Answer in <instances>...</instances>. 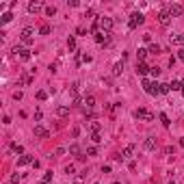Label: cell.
<instances>
[{
	"label": "cell",
	"mask_w": 184,
	"mask_h": 184,
	"mask_svg": "<svg viewBox=\"0 0 184 184\" xmlns=\"http://www.w3.org/2000/svg\"><path fill=\"white\" fill-rule=\"evenodd\" d=\"M33 35H35V30H33L30 26H26V28L22 30V41H24L26 46H30V43H33Z\"/></svg>",
	"instance_id": "cell-6"
},
{
	"label": "cell",
	"mask_w": 184,
	"mask_h": 184,
	"mask_svg": "<svg viewBox=\"0 0 184 184\" xmlns=\"http://www.w3.org/2000/svg\"><path fill=\"white\" fill-rule=\"evenodd\" d=\"M121 71H124V61H117V63L113 65V76H119Z\"/></svg>",
	"instance_id": "cell-17"
},
{
	"label": "cell",
	"mask_w": 184,
	"mask_h": 184,
	"mask_svg": "<svg viewBox=\"0 0 184 184\" xmlns=\"http://www.w3.org/2000/svg\"><path fill=\"white\" fill-rule=\"evenodd\" d=\"M180 145H182V147H184V137H182V139H180Z\"/></svg>",
	"instance_id": "cell-42"
},
{
	"label": "cell",
	"mask_w": 184,
	"mask_h": 184,
	"mask_svg": "<svg viewBox=\"0 0 184 184\" xmlns=\"http://www.w3.org/2000/svg\"><path fill=\"white\" fill-rule=\"evenodd\" d=\"M169 184H176V182H169Z\"/></svg>",
	"instance_id": "cell-44"
},
{
	"label": "cell",
	"mask_w": 184,
	"mask_h": 184,
	"mask_svg": "<svg viewBox=\"0 0 184 184\" xmlns=\"http://www.w3.org/2000/svg\"><path fill=\"white\" fill-rule=\"evenodd\" d=\"M182 93H184V89H182Z\"/></svg>",
	"instance_id": "cell-46"
},
{
	"label": "cell",
	"mask_w": 184,
	"mask_h": 184,
	"mask_svg": "<svg viewBox=\"0 0 184 184\" xmlns=\"http://www.w3.org/2000/svg\"><path fill=\"white\" fill-rule=\"evenodd\" d=\"M43 180H46V182H50V180H52V171H46V176H43Z\"/></svg>",
	"instance_id": "cell-36"
},
{
	"label": "cell",
	"mask_w": 184,
	"mask_h": 184,
	"mask_svg": "<svg viewBox=\"0 0 184 184\" xmlns=\"http://www.w3.org/2000/svg\"><path fill=\"white\" fill-rule=\"evenodd\" d=\"M87 154H89V156H96V154H98V149H96V147H89V149H87Z\"/></svg>",
	"instance_id": "cell-37"
},
{
	"label": "cell",
	"mask_w": 184,
	"mask_h": 184,
	"mask_svg": "<svg viewBox=\"0 0 184 184\" xmlns=\"http://www.w3.org/2000/svg\"><path fill=\"white\" fill-rule=\"evenodd\" d=\"M57 115H59V117H67V115H69V108H67V106H59V108H57Z\"/></svg>",
	"instance_id": "cell-20"
},
{
	"label": "cell",
	"mask_w": 184,
	"mask_h": 184,
	"mask_svg": "<svg viewBox=\"0 0 184 184\" xmlns=\"http://www.w3.org/2000/svg\"><path fill=\"white\" fill-rule=\"evenodd\" d=\"M48 134H50V132H48L43 126H35V137H39V139H46Z\"/></svg>",
	"instance_id": "cell-14"
},
{
	"label": "cell",
	"mask_w": 184,
	"mask_h": 184,
	"mask_svg": "<svg viewBox=\"0 0 184 184\" xmlns=\"http://www.w3.org/2000/svg\"><path fill=\"white\" fill-rule=\"evenodd\" d=\"M147 52H149V50H145V48H139V50H137V59H139V63H145Z\"/></svg>",
	"instance_id": "cell-16"
},
{
	"label": "cell",
	"mask_w": 184,
	"mask_h": 184,
	"mask_svg": "<svg viewBox=\"0 0 184 184\" xmlns=\"http://www.w3.org/2000/svg\"><path fill=\"white\" fill-rule=\"evenodd\" d=\"M134 117L139 121H154V113L152 110H147V108H137L134 110Z\"/></svg>",
	"instance_id": "cell-3"
},
{
	"label": "cell",
	"mask_w": 184,
	"mask_h": 184,
	"mask_svg": "<svg viewBox=\"0 0 184 184\" xmlns=\"http://www.w3.org/2000/svg\"><path fill=\"white\" fill-rule=\"evenodd\" d=\"M13 52H15V54L20 52V59H22V61H28V59H30V50H28V48H22V46H13Z\"/></svg>",
	"instance_id": "cell-7"
},
{
	"label": "cell",
	"mask_w": 184,
	"mask_h": 184,
	"mask_svg": "<svg viewBox=\"0 0 184 184\" xmlns=\"http://www.w3.org/2000/svg\"><path fill=\"white\" fill-rule=\"evenodd\" d=\"M178 57H180V61H184V50H180V52H178Z\"/></svg>",
	"instance_id": "cell-41"
},
{
	"label": "cell",
	"mask_w": 184,
	"mask_h": 184,
	"mask_svg": "<svg viewBox=\"0 0 184 184\" xmlns=\"http://www.w3.org/2000/svg\"><path fill=\"white\" fill-rule=\"evenodd\" d=\"M41 7H43L41 0H33V2H28V11H30V13H39Z\"/></svg>",
	"instance_id": "cell-9"
},
{
	"label": "cell",
	"mask_w": 184,
	"mask_h": 184,
	"mask_svg": "<svg viewBox=\"0 0 184 184\" xmlns=\"http://www.w3.org/2000/svg\"><path fill=\"white\" fill-rule=\"evenodd\" d=\"M163 9H165V11H169L171 18H180V15L184 13V7H182V4H165Z\"/></svg>",
	"instance_id": "cell-5"
},
{
	"label": "cell",
	"mask_w": 184,
	"mask_h": 184,
	"mask_svg": "<svg viewBox=\"0 0 184 184\" xmlns=\"http://www.w3.org/2000/svg\"><path fill=\"white\" fill-rule=\"evenodd\" d=\"M18 182H20V176H18V173H15L13 178H11V184H18Z\"/></svg>",
	"instance_id": "cell-39"
},
{
	"label": "cell",
	"mask_w": 184,
	"mask_h": 184,
	"mask_svg": "<svg viewBox=\"0 0 184 184\" xmlns=\"http://www.w3.org/2000/svg\"><path fill=\"white\" fill-rule=\"evenodd\" d=\"M30 82H33V76L30 74H22V78H20V82H18V85H30Z\"/></svg>",
	"instance_id": "cell-18"
},
{
	"label": "cell",
	"mask_w": 184,
	"mask_h": 184,
	"mask_svg": "<svg viewBox=\"0 0 184 184\" xmlns=\"http://www.w3.org/2000/svg\"><path fill=\"white\" fill-rule=\"evenodd\" d=\"M74 165H67V167H65V173H67V176H74Z\"/></svg>",
	"instance_id": "cell-30"
},
{
	"label": "cell",
	"mask_w": 184,
	"mask_h": 184,
	"mask_svg": "<svg viewBox=\"0 0 184 184\" xmlns=\"http://www.w3.org/2000/svg\"><path fill=\"white\" fill-rule=\"evenodd\" d=\"M143 145H145V149H149V152H154V149H156V145H158V141H156V137H147Z\"/></svg>",
	"instance_id": "cell-11"
},
{
	"label": "cell",
	"mask_w": 184,
	"mask_h": 184,
	"mask_svg": "<svg viewBox=\"0 0 184 184\" xmlns=\"http://www.w3.org/2000/svg\"><path fill=\"white\" fill-rule=\"evenodd\" d=\"M113 18H108V15H102V18H98V28L102 33H110V28H113Z\"/></svg>",
	"instance_id": "cell-2"
},
{
	"label": "cell",
	"mask_w": 184,
	"mask_h": 184,
	"mask_svg": "<svg viewBox=\"0 0 184 184\" xmlns=\"http://www.w3.org/2000/svg\"><path fill=\"white\" fill-rule=\"evenodd\" d=\"M13 100H22V91H15L13 93Z\"/></svg>",
	"instance_id": "cell-40"
},
{
	"label": "cell",
	"mask_w": 184,
	"mask_h": 184,
	"mask_svg": "<svg viewBox=\"0 0 184 184\" xmlns=\"http://www.w3.org/2000/svg\"><path fill=\"white\" fill-rule=\"evenodd\" d=\"M143 22H145V15L137 11V13H132V15H130V20H128V26H130V28H137V26H141Z\"/></svg>",
	"instance_id": "cell-4"
},
{
	"label": "cell",
	"mask_w": 184,
	"mask_h": 184,
	"mask_svg": "<svg viewBox=\"0 0 184 184\" xmlns=\"http://www.w3.org/2000/svg\"><path fill=\"white\" fill-rule=\"evenodd\" d=\"M134 145H132V143H130V145H126L124 147V154H121V156H124V158H132V156H134Z\"/></svg>",
	"instance_id": "cell-15"
},
{
	"label": "cell",
	"mask_w": 184,
	"mask_h": 184,
	"mask_svg": "<svg viewBox=\"0 0 184 184\" xmlns=\"http://www.w3.org/2000/svg\"><path fill=\"white\" fill-rule=\"evenodd\" d=\"M69 152L74 154V156H78V158H80V147H78L76 143H74V145H69Z\"/></svg>",
	"instance_id": "cell-26"
},
{
	"label": "cell",
	"mask_w": 184,
	"mask_h": 184,
	"mask_svg": "<svg viewBox=\"0 0 184 184\" xmlns=\"http://www.w3.org/2000/svg\"><path fill=\"white\" fill-rule=\"evenodd\" d=\"M46 98H48L46 91H37V100H46Z\"/></svg>",
	"instance_id": "cell-33"
},
{
	"label": "cell",
	"mask_w": 184,
	"mask_h": 184,
	"mask_svg": "<svg viewBox=\"0 0 184 184\" xmlns=\"http://www.w3.org/2000/svg\"><path fill=\"white\" fill-rule=\"evenodd\" d=\"M115 184H119V182H115Z\"/></svg>",
	"instance_id": "cell-45"
},
{
	"label": "cell",
	"mask_w": 184,
	"mask_h": 184,
	"mask_svg": "<svg viewBox=\"0 0 184 184\" xmlns=\"http://www.w3.org/2000/svg\"><path fill=\"white\" fill-rule=\"evenodd\" d=\"M39 33H41V35H48V33H50V26H48V24H43L41 28H39Z\"/></svg>",
	"instance_id": "cell-32"
},
{
	"label": "cell",
	"mask_w": 184,
	"mask_h": 184,
	"mask_svg": "<svg viewBox=\"0 0 184 184\" xmlns=\"http://www.w3.org/2000/svg\"><path fill=\"white\" fill-rule=\"evenodd\" d=\"M65 154V147H59V149H54V156H57V158H59V156H63Z\"/></svg>",
	"instance_id": "cell-34"
},
{
	"label": "cell",
	"mask_w": 184,
	"mask_h": 184,
	"mask_svg": "<svg viewBox=\"0 0 184 184\" xmlns=\"http://www.w3.org/2000/svg\"><path fill=\"white\" fill-rule=\"evenodd\" d=\"M169 85H171V91H180V89H182V82H169Z\"/></svg>",
	"instance_id": "cell-28"
},
{
	"label": "cell",
	"mask_w": 184,
	"mask_h": 184,
	"mask_svg": "<svg viewBox=\"0 0 184 184\" xmlns=\"http://www.w3.org/2000/svg\"><path fill=\"white\" fill-rule=\"evenodd\" d=\"M149 52L152 54H160V46L158 43H152V46H149Z\"/></svg>",
	"instance_id": "cell-27"
},
{
	"label": "cell",
	"mask_w": 184,
	"mask_h": 184,
	"mask_svg": "<svg viewBox=\"0 0 184 184\" xmlns=\"http://www.w3.org/2000/svg\"><path fill=\"white\" fill-rule=\"evenodd\" d=\"M158 22H160V26H169L171 24V15H169V11H160L158 13Z\"/></svg>",
	"instance_id": "cell-8"
},
{
	"label": "cell",
	"mask_w": 184,
	"mask_h": 184,
	"mask_svg": "<svg viewBox=\"0 0 184 184\" xmlns=\"http://www.w3.org/2000/svg\"><path fill=\"white\" fill-rule=\"evenodd\" d=\"M67 48H69V52H74V50H76V39L74 37L67 39Z\"/></svg>",
	"instance_id": "cell-24"
},
{
	"label": "cell",
	"mask_w": 184,
	"mask_h": 184,
	"mask_svg": "<svg viewBox=\"0 0 184 184\" xmlns=\"http://www.w3.org/2000/svg\"><path fill=\"white\" fill-rule=\"evenodd\" d=\"M171 43H173V46H184V33H176V35H171Z\"/></svg>",
	"instance_id": "cell-12"
},
{
	"label": "cell",
	"mask_w": 184,
	"mask_h": 184,
	"mask_svg": "<svg viewBox=\"0 0 184 184\" xmlns=\"http://www.w3.org/2000/svg\"><path fill=\"white\" fill-rule=\"evenodd\" d=\"M158 117H160V121H163V126H165V128H169V124H171V121H169V117H167L165 113H160Z\"/></svg>",
	"instance_id": "cell-25"
},
{
	"label": "cell",
	"mask_w": 184,
	"mask_h": 184,
	"mask_svg": "<svg viewBox=\"0 0 184 184\" xmlns=\"http://www.w3.org/2000/svg\"><path fill=\"white\" fill-rule=\"evenodd\" d=\"M28 163H35V160H33L28 154H22L20 158H18V167H24V165H28Z\"/></svg>",
	"instance_id": "cell-13"
},
{
	"label": "cell",
	"mask_w": 184,
	"mask_h": 184,
	"mask_svg": "<svg viewBox=\"0 0 184 184\" xmlns=\"http://www.w3.org/2000/svg\"><path fill=\"white\" fill-rule=\"evenodd\" d=\"M11 20H13V15H11V13H2V18H0V22H2V24H9Z\"/></svg>",
	"instance_id": "cell-23"
},
{
	"label": "cell",
	"mask_w": 184,
	"mask_h": 184,
	"mask_svg": "<svg viewBox=\"0 0 184 184\" xmlns=\"http://www.w3.org/2000/svg\"><path fill=\"white\" fill-rule=\"evenodd\" d=\"M91 139H93V143H100V141H102V137H100V132H93V134H91Z\"/></svg>",
	"instance_id": "cell-31"
},
{
	"label": "cell",
	"mask_w": 184,
	"mask_h": 184,
	"mask_svg": "<svg viewBox=\"0 0 184 184\" xmlns=\"http://www.w3.org/2000/svg\"><path fill=\"white\" fill-rule=\"evenodd\" d=\"M46 15H48V18L57 15V7H54V4H50V7H46Z\"/></svg>",
	"instance_id": "cell-21"
},
{
	"label": "cell",
	"mask_w": 184,
	"mask_h": 184,
	"mask_svg": "<svg viewBox=\"0 0 184 184\" xmlns=\"http://www.w3.org/2000/svg\"><path fill=\"white\" fill-rule=\"evenodd\" d=\"M91 130H93V132L100 130V124H98V121H93V124H91Z\"/></svg>",
	"instance_id": "cell-38"
},
{
	"label": "cell",
	"mask_w": 184,
	"mask_h": 184,
	"mask_svg": "<svg viewBox=\"0 0 184 184\" xmlns=\"http://www.w3.org/2000/svg\"><path fill=\"white\" fill-rule=\"evenodd\" d=\"M143 89H145V93H149V96H160V82H156V80L143 78Z\"/></svg>",
	"instance_id": "cell-1"
},
{
	"label": "cell",
	"mask_w": 184,
	"mask_h": 184,
	"mask_svg": "<svg viewBox=\"0 0 184 184\" xmlns=\"http://www.w3.org/2000/svg\"><path fill=\"white\" fill-rule=\"evenodd\" d=\"M171 91V85L169 82H160V93H169Z\"/></svg>",
	"instance_id": "cell-22"
},
{
	"label": "cell",
	"mask_w": 184,
	"mask_h": 184,
	"mask_svg": "<svg viewBox=\"0 0 184 184\" xmlns=\"http://www.w3.org/2000/svg\"><path fill=\"white\" fill-rule=\"evenodd\" d=\"M11 149H13V152H18V154H22V152H24V147H22V145H18V143H13V145H11Z\"/></svg>",
	"instance_id": "cell-29"
},
{
	"label": "cell",
	"mask_w": 184,
	"mask_h": 184,
	"mask_svg": "<svg viewBox=\"0 0 184 184\" xmlns=\"http://www.w3.org/2000/svg\"><path fill=\"white\" fill-rule=\"evenodd\" d=\"M39 184H50V182H46V180H41V182H39Z\"/></svg>",
	"instance_id": "cell-43"
},
{
	"label": "cell",
	"mask_w": 184,
	"mask_h": 184,
	"mask_svg": "<svg viewBox=\"0 0 184 184\" xmlns=\"http://www.w3.org/2000/svg\"><path fill=\"white\" fill-rule=\"evenodd\" d=\"M149 74H152V76L156 78V76H158V74H160V67H152V69H149Z\"/></svg>",
	"instance_id": "cell-35"
},
{
	"label": "cell",
	"mask_w": 184,
	"mask_h": 184,
	"mask_svg": "<svg viewBox=\"0 0 184 184\" xmlns=\"http://www.w3.org/2000/svg\"><path fill=\"white\" fill-rule=\"evenodd\" d=\"M149 69H152V67H149L147 63H137V74H139V76H147Z\"/></svg>",
	"instance_id": "cell-10"
},
{
	"label": "cell",
	"mask_w": 184,
	"mask_h": 184,
	"mask_svg": "<svg viewBox=\"0 0 184 184\" xmlns=\"http://www.w3.org/2000/svg\"><path fill=\"white\" fill-rule=\"evenodd\" d=\"M82 102L87 104V108H93V106H96V98H93V96H87L85 100H82Z\"/></svg>",
	"instance_id": "cell-19"
}]
</instances>
